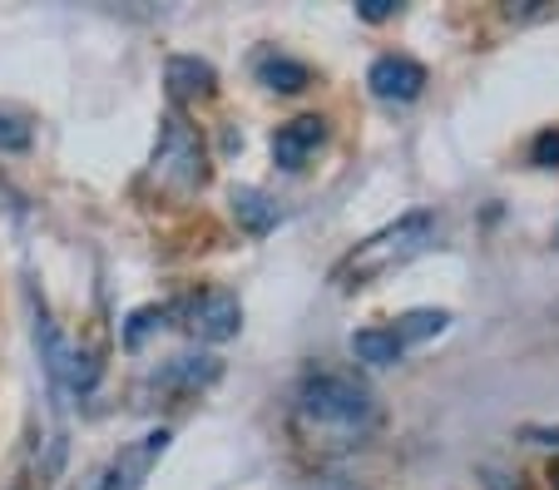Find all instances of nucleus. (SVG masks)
<instances>
[{
	"label": "nucleus",
	"instance_id": "f257e3e1",
	"mask_svg": "<svg viewBox=\"0 0 559 490\" xmlns=\"http://www.w3.org/2000/svg\"><path fill=\"white\" fill-rule=\"evenodd\" d=\"M431 243H436V214L412 208V214H402L396 224H386L371 238H361V243L332 267V288L337 292L371 288V283H381V277L396 273V267H406L412 258H421Z\"/></svg>",
	"mask_w": 559,
	"mask_h": 490
},
{
	"label": "nucleus",
	"instance_id": "f03ea898",
	"mask_svg": "<svg viewBox=\"0 0 559 490\" xmlns=\"http://www.w3.org/2000/svg\"><path fill=\"white\" fill-rule=\"evenodd\" d=\"M297 411H302V421H312V427L361 431L371 416H377V402H371V392L352 372L317 367V372H307L302 386H297Z\"/></svg>",
	"mask_w": 559,
	"mask_h": 490
},
{
	"label": "nucleus",
	"instance_id": "7ed1b4c3",
	"mask_svg": "<svg viewBox=\"0 0 559 490\" xmlns=\"http://www.w3.org/2000/svg\"><path fill=\"white\" fill-rule=\"evenodd\" d=\"M154 179L174 193H193V189L209 183V154H203V139L183 115H164V124H158Z\"/></svg>",
	"mask_w": 559,
	"mask_h": 490
},
{
	"label": "nucleus",
	"instance_id": "20e7f679",
	"mask_svg": "<svg viewBox=\"0 0 559 490\" xmlns=\"http://www.w3.org/2000/svg\"><path fill=\"white\" fill-rule=\"evenodd\" d=\"M169 322H179L199 342H228L243 327V302L233 298L228 288H199V292H183L179 302H169Z\"/></svg>",
	"mask_w": 559,
	"mask_h": 490
},
{
	"label": "nucleus",
	"instance_id": "39448f33",
	"mask_svg": "<svg viewBox=\"0 0 559 490\" xmlns=\"http://www.w3.org/2000/svg\"><path fill=\"white\" fill-rule=\"evenodd\" d=\"M367 85H371V95L386 99V105H412L426 89V64L412 60V55H381V60H371Z\"/></svg>",
	"mask_w": 559,
	"mask_h": 490
},
{
	"label": "nucleus",
	"instance_id": "423d86ee",
	"mask_svg": "<svg viewBox=\"0 0 559 490\" xmlns=\"http://www.w3.org/2000/svg\"><path fill=\"white\" fill-rule=\"evenodd\" d=\"M218 377H223L218 357H174V362H164L154 377H148V392L174 396V402H189V396L209 392Z\"/></svg>",
	"mask_w": 559,
	"mask_h": 490
},
{
	"label": "nucleus",
	"instance_id": "0eeeda50",
	"mask_svg": "<svg viewBox=\"0 0 559 490\" xmlns=\"http://www.w3.org/2000/svg\"><path fill=\"white\" fill-rule=\"evenodd\" d=\"M328 144V119L317 115H302V119H287L283 129L273 134V164L287 174L307 169V164L317 159V150Z\"/></svg>",
	"mask_w": 559,
	"mask_h": 490
},
{
	"label": "nucleus",
	"instance_id": "6e6552de",
	"mask_svg": "<svg viewBox=\"0 0 559 490\" xmlns=\"http://www.w3.org/2000/svg\"><path fill=\"white\" fill-rule=\"evenodd\" d=\"M169 451V431H148V437H139L134 446L119 451V461L99 476L95 490H139L144 486V476L158 466V456Z\"/></svg>",
	"mask_w": 559,
	"mask_h": 490
},
{
	"label": "nucleus",
	"instance_id": "1a4fd4ad",
	"mask_svg": "<svg viewBox=\"0 0 559 490\" xmlns=\"http://www.w3.org/2000/svg\"><path fill=\"white\" fill-rule=\"evenodd\" d=\"M164 80H169V95L179 99V105H189V99H213V89H218L213 64L199 60V55H174Z\"/></svg>",
	"mask_w": 559,
	"mask_h": 490
},
{
	"label": "nucleus",
	"instance_id": "9d476101",
	"mask_svg": "<svg viewBox=\"0 0 559 490\" xmlns=\"http://www.w3.org/2000/svg\"><path fill=\"white\" fill-rule=\"evenodd\" d=\"M253 75L263 80L267 89H277V95H302V89L312 85V70H307L302 60H293V55H283V50H263V55H258Z\"/></svg>",
	"mask_w": 559,
	"mask_h": 490
},
{
	"label": "nucleus",
	"instance_id": "9b49d317",
	"mask_svg": "<svg viewBox=\"0 0 559 490\" xmlns=\"http://www.w3.org/2000/svg\"><path fill=\"white\" fill-rule=\"evenodd\" d=\"M233 218H238L243 234L263 238L283 224V208H277V199H267L263 189H233Z\"/></svg>",
	"mask_w": 559,
	"mask_h": 490
},
{
	"label": "nucleus",
	"instance_id": "f8f14e48",
	"mask_svg": "<svg viewBox=\"0 0 559 490\" xmlns=\"http://www.w3.org/2000/svg\"><path fill=\"white\" fill-rule=\"evenodd\" d=\"M352 357L367 367H391L406 357V342L396 337V327H361L352 332Z\"/></svg>",
	"mask_w": 559,
	"mask_h": 490
},
{
	"label": "nucleus",
	"instance_id": "ddd939ff",
	"mask_svg": "<svg viewBox=\"0 0 559 490\" xmlns=\"http://www.w3.org/2000/svg\"><path fill=\"white\" fill-rule=\"evenodd\" d=\"M164 322H169V302H148V308H134V312H129V322H124V332H119V337H124L129 352H139L148 332H158Z\"/></svg>",
	"mask_w": 559,
	"mask_h": 490
},
{
	"label": "nucleus",
	"instance_id": "4468645a",
	"mask_svg": "<svg viewBox=\"0 0 559 490\" xmlns=\"http://www.w3.org/2000/svg\"><path fill=\"white\" fill-rule=\"evenodd\" d=\"M21 150H31V124L0 109V154H21Z\"/></svg>",
	"mask_w": 559,
	"mask_h": 490
},
{
	"label": "nucleus",
	"instance_id": "2eb2a0df",
	"mask_svg": "<svg viewBox=\"0 0 559 490\" xmlns=\"http://www.w3.org/2000/svg\"><path fill=\"white\" fill-rule=\"evenodd\" d=\"M530 164L535 169H559V129H539L530 144Z\"/></svg>",
	"mask_w": 559,
	"mask_h": 490
},
{
	"label": "nucleus",
	"instance_id": "dca6fc26",
	"mask_svg": "<svg viewBox=\"0 0 559 490\" xmlns=\"http://www.w3.org/2000/svg\"><path fill=\"white\" fill-rule=\"evenodd\" d=\"M396 11H402L396 0H361V5H357V15H361V21H371V25H377V21H391Z\"/></svg>",
	"mask_w": 559,
	"mask_h": 490
},
{
	"label": "nucleus",
	"instance_id": "f3484780",
	"mask_svg": "<svg viewBox=\"0 0 559 490\" xmlns=\"http://www.w3.org/2000/svg\"><path fill=\"white\" fill-rule=\"evenodd\" d=\"M490 490H515V486H506V476H496L490 480Z\"/></svg>",
	"mask_w": 559,
	"mask_h": 490
},
{
	"label": "nucleus",
	"instance_id": "a211bd4d",
	"mask_svg": "<svg viewBox=\"0 0 559 490\" xmlns=\"http://www.w3.org/2000/svg\"><path fill=\"white\" fill-rule=\"evenodd\" d=\"M549 480H555V490H559V466H555V476H549Z\"/></svg>",
	"mask_w": 559,
	"mask_h": 490
},
{
	"label": "nucleus",
	"instance_id": "6ab92c4d",
	"mask_svg": "<svg viewBox=\"0 0 559 490\" xmlns=\"http://www.w3.org/2000/svg\"><path fill=\"white\" fill-rule=\"evenodd\" d=\"M555 238H559V228H555Z\"/></svg>",
	"mask_w": 559,
	"mask_h": 490
}]
</instances>
